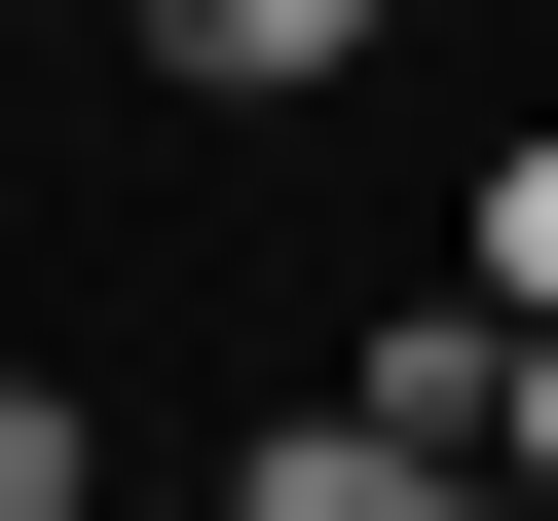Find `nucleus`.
Returning a JSON list of instances; mask_svg holds the SVG:
<instances>
[{
    "instance_id": "f257e3e1",
    "label": "nucleus",
    "mask_w": 558,
    "mask_h": 521,
    "mask_svg": "<svg viewBox=\"0 0 558 521\" xmlns=\"http://www.w3.org/2000/svg\"><path fill=\"white\" fill-rule=\"evenodd\" d=\"M223 521H521V484H484V447H410V410H260V447H223Z\"/></svg>"
},
{
    "instance_id": "f03ea898",
    "label": "nucleus",
    "mask_w": 558,
    "mask_h": 521,
    "mask_svg": "<svg viewBox=\"0 0 558 521\" xmlns=\"http://www.w3.org/2000/svg\"><path fill=\"white\" fill-rule=\"evenodd\" d=\"M149 75L186 112H299V75H373V0H149Z\"/></svg>"
},
{
    "instance_id": "7ed1b4c3",
    "label": "nucleus",
    "mask_w": 558,
    "mask_h": 521,
    "mask_svg": "<svg viewBox=\"0 0 558 521\" xmlns=\"http://www.w3.org/2000/svg\"><path fill=\"white\" fill-rule=\"evenodd\" d=\"M447 299H521V336H558V112L484 149V223H447Z\"/></svg>"
},
{
    "instance_id": "20e7f679",
    "label": "nucleus",
    "mask_w": 558,
    "mask_h": 521,
    "mask_svg": "<svg viewBox=\"0 0 558 521\" xmlns=\"http://www.w3.org/2000/svg\"><path fill=\"white\" fill-rule=\"evenodd\" d=\"M484 484H521V521H558V336H521V410H484Z\"/></svg>"
}]
</instances>
